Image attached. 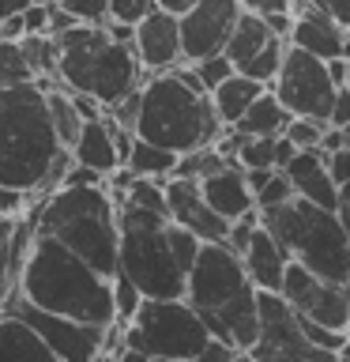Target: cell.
I'll list each match as a JSON object with an SVG mask.
<instances>
[{"instance_id":"39","label":"cell","mask_w":350,"mask_h":362,"mask_svg":"<svg viewBox=\"0 0 350 362\" xmlns=\"http://www.w3.org/2000/svg\"><path fill=\"white\" fill-rule=\"evenodd\" d=\"M61 4L72 11L79 23H106L113 0H61Z\"/></svg>"},{"instance_id":"24","label":"cell","mask_w":350,"mask_h":362,"mask_svg":"<svg viewBox=\"0 0 350 362\" xmlns=\"http://www.w3.org/2000/svg\"><path fill=\"white\" fill-rule=\"evenodd\" d=\"M264 90H267V83H260V79L245 76V72H234L230 79H222V83L211 90V98H215L219 117H222L226 124H237V121H241V113L253 106V102L264 95Z\"/></svg>"},{"instance_id":"29","label":"cell","mask_w":350,"mask_h":362,"mask_svg":"<svg viewBox=\"0 0 350 362\" xmlns=\"http://www.w3.org/2000/svg\"><path fill=\"white\" fill-rule=\"evenodd\" d=\"M286 49H290V38H271L260 53H253L245 64H237V72H245V76H253V79H260V83H275L279 79V68H282V57H286Z\"/></svg>"},{"instance_id":"8","label":"cell","mask_w":350,"mask_h":362,"mask_svg":"<svg viewBox=\"0 0 350 362\" xmlns=\"http://www.w3.org/2000/svg\"><path fill=\"white\" fill-rule=\"evenodd\" d=\"M121 208V272L147 298H188V272L169 242V215L143 204Z\"/></svg>"},{"instance_id":"54","label":"cell","mask_w":350,"mask_h":362,"mask_svg":"<svg viewBox=\"0 0 350 362\" xmlns=\"http://www.w3.org/2000/svg\"><path fill=\"white\" fill-rule=\"evenodd\" d=\"M343 132H346V147H350V124H343Z\"/></svg>"},{"instance_id":"9","label":"cell","mask_w":350,"mask_h":362,"mask_svg":"<svg viewBox=\"0 0 350 362\" xmlns=\"http://www.w3.org/2000/svg\"><path fill=\"white\" fill-rule=\"evenodd\" d=\"M124 339L143 358L200 362L211 339V328L188 298H143Z\"/></svg>"},{"instance_id":"20","label":"cell","mask_w":350,"mask_h":362,"mask_svg":"<svg viewBox=\"0 0 350 362\" xmlns=\"http://www.w3.org/2000/svg\"><path fill=\"white\" fill-rule=\"evenodd\" d=\"M200 185H203V197L211 200V208H215V211H222L230 223H234V219H241L245 211H253V208H256V192H253V185H248V177H245V166H241V163H234V166L219 170V174L203 177Z\"/></svg>"},{"instance_id":"26","label":"cell","mask_w":350,"mask_h":362,"mask_svg":"<svg viewBox=\"0 0 350 362\" xmlns=\"http://www.w3.org/2000/svg\"><path fill=\"white\" fill-rule=\"evenodd\" d=\"M271 38H275V30L267 27V19L245 8L241 19H237V27H234V34H230V42H226V53H230L234 64H245L248 57L260 53Z\"/></svg>"},{"instance_id":"30","label":"cell","mask_w":350,"mask_h":362,"mask_svg":"<svg viewBox=\"0 0 350 362\" xmlns=\"http://www.w3.org/2000/svg\"><path fill=\"white\" fill-rule=\"evenodd\" d=\"M234 163H237V158H230L219 144H207V147H196V151H185V155H181L177 174H181V177H196V181H203V177L219 174V170L234 166Z\"/></svg>"},{"instance_id":"16","label":"cell","mask_w":350,"mask_h":362,"mask_svg":"<svg viewBox=\"0 0 350 362\" xmlns=\"http://www.w3.org/2000/svg\"><path fill=\"white\" fill-rule=\"evenodd\" d=\"M135 53H140L147 76H151V72H166V68L181 64V61H185L181 16H174V11H166V8H155L151 16L135 27Z\"/></svg>"},{"instance_id":"35","label":"cell","mask_w":350,"mask_h":362,"mask_svg":"<svg viewBox=\"0 0 350 362\" xmlns=\"http://www.w3.org/2000/svg\"><path fill=\"white\" fill-rule=\"evenodd\" d=\"M196 64V72H200V79L207 83V90H215L222 83V79H230L234 72H237V64L230 61V53H211V57H203V61H192Z\"/></svg>"},{"instance_id":"17","label":"cell","mask_w":350,"mask_h":362,"mask_svg":"<svg viewBox=\"0 0 350 362\" xmlns=\"http://www.w3.org/2000/svg\"><path fill=\"white\" fill-rule=\"evenodd\" d=\"M290 42L316 53V57H324V61H332V57H346L350 34H346L343 23L335 16H327L320 4H309V8L298 11V19H294Z\"/></svg>"},{"instance_id":"7","label":"cell","mask_w":350,"mask_h":362,"mask_svg":"<svg viewBox=\"0 0 350 362\" xmlns=\"http://www.w3.org/2000/svg\"><path fill=\"white\" fill-rule=\"evenodd\" d=\"M260 219L279 238L290 260H301L324 279L350 283V234L335 208L294 197L275 208H260Z\"/></svg>"},{"instance_id":"25","label":"cell","mask_w":350,"mask_h":362,"mask_svg":"<svg viewBox=\"0 0 350 362\" xmlns=\"http://www.w3.org/2000/svg\"><path fill=\"white\" fill-rule=\"evenodd\" d=\"M290 117L294 113L282 106V98L275 95V90H264V95L241 113V121H237L234 129L245 132V136H282L286 124H290Z\"/></svg>"},{"instance_id":"19","label":"cell","mask_w":350,"mask_h":362,"mask_svg":"<svg viewBox=\"0 0 350 362\" xmlns=\"http://www.w3.org/2000/svg\"><path fill=\"white\" fill-rule=\"evenodd\" d=\"M286 174L294 177V185H298V197L305 200H316L324 204V208H339V181L332 177V170H327V155L320 147H309V151H298L294 155V163L286 166Z\"/></svg>"},{"instance_id":"38","label":"cell","mask_w":350,"mask_h":362,"mask_svg":"<svg viewBox=\"0 0 350 362\" xmlns=\"http://www.w3.org/2000/svg\"><path fill=\"white\" fill-rule=\"evenodd\" d=\"M158 8V0H113V8H109V19H121V23H140L151 16V11Z\"/></svg>"},{"instance_id":"12","label":"cell","mask_w":350,"mask_h":362,"mask_svg":"<svg viewBox=\"0 0 350 362\" xmlns=\"http://www.w3.org/2000/svg\"><path fill=\"white\" fill-rule=\"evenodd\" d=\"M4 310L27 317L61 362H90V358L106 355V336H109L106 325H87V321H76V317L42 310V305H34L27 294L19 291V279H16V287H11V294H8Z\"/></svg>"},{"instance_id":"50","label":"cell","mask_w":350,"mask_h":362,"mask_svg":"<svg viewBox=\"0 0 350 362\" xmlns=\"http://www.w3.org/2000/svg\"><path fill=\"white\" fill-rule=\"evenodd\" d=\"M30 4H34V0H0V23L11 19V16H23Z\"/></svg>"},{"instance_id":"42","label":"cell","mask_w":350,"mask_h":362,"mask_svg":"<svg viewBox=\"0 0 350 362\" xmlns=\"http://www.w3.org/2000/svg\"><path fill=\"white\" fill-rule=\"evenodd\" d=\"M72 98H76L79 113H83V121H95V117L106 113V102H102L98 95H90V90H72Z\"/></svg>"},{"instance_id":"6","label":"cell","mask_w":350,"mask_h":362,"mask_svg":"<svg viewBox=\"0 0 350 362\" xmlns=\"http://www.w3.org/2000/svg\"><path fill=\"white\" fill-rule=\"evenodd\" d=\"M61 42V83L68 90H90L106 110L143 83V61L135 45L117 42L106 23H72L56 34Z\"/></svg>"},{"instance_id":"13","label":"cell","mask_w":350,"mask_h":362,"mask_svg":"<svg viewBox=\"0 0 350 362\" xmlns=\"http://www.w3.org/2000/svg\"><path fill=\"white\" fill-rule=\"evenodd\" d=\"M282 298L301 317L350 332V283L324 279L313 268H305L301 260H290L286 276H282Z\"/></svg>"},{"instance_id":"37","label":"cell","mask_w":350,"mask_h":362,"mask_svg":"<svg viewBox=\"0 0 350 362\" xmlns=\"http://www.w3.org/2000/svg\"><path fill=\"white\" fill-rule=\"evenodd\" d=\"M140 110H143V83L132 87L124 98H117L106 113L121 124V129H132V132H135V124H140Z\"/></svg>"},{"instance_id":"31","label":"cell","mask_w":350,"mask_h":362,"mask_svg":"<svg viewBox=\"0 0 350 362\" xmlns=\"http://www.w3.org/2000/svg\"><path fill=\"white\" fill-rule=\"evenodd\" d=\"M38 79V72L30 68L27 53H23L19 38H0V87H16V83H30Z\"/></svg>"},{"instance_id":"47","label":"cell","mask_w":350,"mask_h":362,"mask_svg":"<svg viewBox=\"0 0 350 362\" xmlns=\"http://www.w3.org/2000/svg\"><path fill=\"white\" fill-rule=\"evenodd\" d=\"M332 124H350V87H339L335 95V106H332Z\"/></svg>"},{"instance_id":"2","label":"cell","mask_w":350,"mask_h":362,"mask_svg":"<svg viewBox=\"0 0 350 362\" xmlns=\"http://www.w3.org/2000/svg\"><path fill=\"white\" fill-rule=\"evenodd\" d=\"M188 302L207 321L211 336L230 339L245 355L260 339V287L248 276L245 257L226 238L203 242L188 272Z\"/></svg>"},{"instance_id":"34","label":"cell","mask_w":350,"mask_h":362,"mask_svg":"<svg viewBox=\"0 0 350 362\" xmlns=\"http://www.w3.org/2000/svg\"><path fill=\"white\" fill-rule=\"evenodd\" d=\"M298 197V185H294V177L286 170H275V174L267 177V185L256 192V208H275V204H286Z\"/></svg>"},{"instance_id":"4","label":"cell","mask_w":350,"mask_h":362,"mask_svg":"<svg viewBox=\"0 0 350 362\" xmlns=\"http://www.w3.org/2000/svg\"><path fill=\"white\" fill-rule=\"evenodd\" d=\"M34 230L61 238L102 276L121 272V208L109 185H61L45 192L34 211Z\"/></svg>"},{"instance_id":"33","label":"cell","mask_w":350,"mask_h":362,"mask_svg":"<svg viewBox=\"0 0 350 362\" xmlns=\"http://www.w3.org/2000/svg\"><path fill=\"white\" fill-rule=\"evenodd\" d=\"M113 298H117V321L132 325V317L140 313V305H143L147 294L135 287V283L124 276V272H117V276H113Z\"/></svg>"},{"instance_id":"36","label":"cell","mask_w":350,"mask_h":362,"mask_svg":"<svg viewBox=\"0 0 350 362\" xmlns=\"http://www.w3.org/2000/svg\"><path fill=\"white\" fill-rule=\"evenodd\" d=\"M327 124H332V121H316V117H290V124H286V136H290V140L301 147V151H309V147H320Z\"/></svg>"},{"instance_id":"45","label":"cell","mask_w":350,"mask_h":362,"mask_svg":"<svg viewBox=\"0 0 350 362\" xmlns=\"http://www.w3.org/2000/svg\"><path fill=\"white\" fill-rule=\"evenodd\" d=\"M298 151H301V147L294 144L286 132H282L279 140H275V166H279V170H286V166L294 163V155H298Z\"/></svg>"},{"instance_id":"43","label":"cell","mask_w":350,"mask_h":362,"mask_svg":"<svg viewBox=\"0 0 350 362\" xmlns=\"http://www.w3.org/2000/svg\"><path fill=\"white\" fill-rule=\"evenodd\" d=\"M327 170H332V177L339 185H346L350 181V147H339V151L327 155Z\"/></svg>"},{"instance_id":"32","label":"cell","mask_w":350,"mask_h":362,"mask_svg":"<svg viewBox=\"0 0 350 362\" xmlns=\"http://www.w3.org/2000/svg\"><path fill=\"white\" fill-rule=\"evenodd\" d=\"M275 140H279V136H245L241 147H237V163H241L245 170H253V166H275Z\"/></svg>"},{"instance_id":"46","label":"cell","mask_w":350,"mask_h":362,"mask_svg":"<svg viewBox=\"0 0 350 362\" xmlns=\"http://www.w3.org/2000/svg\"><path fill=\"white\" fill-rule=\"evenodd\" d=\"M30 200V192H19V189H4L0 185V215L8 211H23V204Z\"/></svg>"},{"instance_id":"49","label":"cell","mask_w":350,"mask_h":362,"mask_svg":"<svg viewBox=\"0 0 350 362\" xmlns=\"http://www.w3.org/2000/svg\"><path fill=\"white\" fill-rule=\"evenodd\" d=\"M23 34H27V19L23 16H11L0 23V38H23Z\"/></svg>"},{"instance_id":"21","label":"cell","mask_w":350,"mask_h":362,"mask_svg":"<svg viewBox=\"0 0 350 362\" xmlns=\"http://www.w3.org/2000/svg\"><path fill=\"white\" fill-rule=\"evenodd\" d=\"M241 257H245V268H248V276H253V283L260 291H282V276H286L290 253L279 245V238L271 234L264 223L256 226L253 242H248V249Z\"/></svg>"},{"instance_id":"56","label":"cell","mask_w":350,"mask_h":362,"mask_svg":"<svg viewBox=\"0 0 350 362\" xmlns=\"http://www.w3.org/2000/svg\"><path fill=\"white\" fill-rule=\"evenodd\" d=\"M346 34H350V27H346Z\"/></svg>"},{"instance_id":"28","label":"cell","mask_w":350,"mask_h":362,"mask_svg":"<svg viewBox=\"0 0 350 362\" xmlns=\"http://www.w3.org/2000/svg\"><path fill=\"white\" fill-rule=\"evenodd\" d=\"M45 98H49V113H53V124H56L61 144L72 147L76 136H79V129H83V113H79L72 90H68L64 83H53V87H45Z\"/></svg>"},{"instance_id":"10","label":"cell","mask_w":350,"mask_h":362,"mask_svg":"<svg viewBox=\"0 0 350 362\" xmlns=\"http://www.w3.org/2000/svg\"><path fill=\"white\" fill-rule=\"evenodd\" d=\"M271 90L282 98V106H286L294 117H316V121L332 117V106H335V95H339L324 57L301 49V45H294V42H290L286 57H282L279 79L271 83Z\"/></svg>"},{"instance_id":"55","label":"cell","mask_w":350,"mask_h":362,"mask_svg":"<svg viewBox=\"0 0 350 362\" xmlns=\"http://www.w3.org/2000/svg\"><path fill=\"white\" fill-rule=\"evenodd\" d=\"M346 87H350V57H346Z\"/></svg>"},{"instance_id":"18","label":"cell","mask_w":350,"mask_h":362,"mask_svg":"<svg viewBox=\"0 0 350 362\" xmlns=\"http://www.w3.org/2000/svg\"><path fill=\"white\" fill-rule=\"evenodd\" d=\"M72 155L76 163L83 166H95L102 174H113L117 166H124V155H121V144H117V124L113 117H95V121H83V129H79L76 144H72Z\"/></svg>"},{"instance_id":"22","label":"cell","mask_w":350,"mask_h":362,"mask_svg":"<svg viewBox=\"0 0 350 362\" xmlns=\"http://www.w3.org/2000/svg\"><path fill=\"white\" fill-rule=\"evenodd\" d=\"M30 223H27L23 211L0 215V310H4L8 294H11V287H16V279H19V260H23V253H27V242L34 234Z\"/></svg>"},{"instance_id":"11","label":"cell","mask_w":350,"mask_h":362,"mask_svg":"<svg viewBox=\"0 0 350 362\" xmlns=\"http://www.w3.org/2000/svg\"><path fill=\"white\" fill-rule=\"evenodd\" d=\"M245 358L256 362H282V358H301V362H332L335 355L316 347L301 328V313L282 298V291H260V339L248 347Z\"/></svg>"},{"instance_id":"40","label":"cell","mask_w":350,"mask_h":362,"mask_svg":"<svg viewBox=\"0 0 350 362\" xmlns=\"http://www.w3.org/2000/svg\"><path fill=\"white\" fill-rule=\"evenodd\" d=\"M23 19H27V34H53V0H34Z\"/></svg>"},{"instance_id":"44","label":"cell","mask_w":350,"mask_h":362,"mask_svg":"<svg viewBox=\"0 0 350 362\" xmlns=\"http://www.w3.org/2000/svg\"><path fill=\"white\" fill-rule=\"evenodd\" d=\"M248 11H256V16H275V11H294V0H241ZM298 16V11H294Z\"/></svg>"},{"instance_id":"15","label":"cell","mask_w":350,"mask_h":362,"mask_svg":"<svg viewBox=\"0 0 350 362\" xmlns=\"http://www.w3.org/2000/svg\"><path fill=\"white\" fill-rule=\"evenodd\" d=\"M166 200H169V219L196 230L203 242H219V238L230 234V219L211 208L196 177H181V174L166 177Z\"/></svg>"},{"instance_id":"48","label":"cell","mask_w":350,"mask_h":362,"mask_svg":"<svg viewBox=\"0 0 350 362\" xmlns=\"http://www.w3.org/2000/svg\"><path fill=\"white\" fill-rule=\"evenodd\" d=\"M313 4H320L327 16H335L343 27H350V0H313Z\"/></svg>"},{"instance_id":"1","label":"cell","mask_w":350,"mask_h":362,"mask_svg":"<svg viewBox=\"0 0 350 362\" xmlns=\"http://www.w3.org/2000/svg\"><path fill=\"white\" fill-rule=\"evenodd\" d=\"M19 291L34 305L87 325H113L117 321V298H113V279L83 260L61 238L34 230L27 253L19 260Z\"/></svg>"},{"instance_id":"52","label":"cell","mask_w":350,"mask_h":362,"mask_svg":"<svg viewBox=\"0 0 350 362\" xmlns=\"http://www.w3.org/2000/svg\"><path fill=\"white\" fill-rule=\"evenodd\" d=\"M327 72H332L335 87H346V57H332V61H327Z\"/></svg>"},{"instance_id":"41","label":"cell","mask_w":350,"mask_h":362,"mask_svg":"<svg viewBox=\"0 0 350 362\" xmlns=\"http://www.w3.org/2000/svg\"><path fill=\"white\" fill-rule=\"evenodd\" d=\"M234 358H245V351L237 344H230V339H222V336H211L207 347H203V355H200V362H234Z\"/></svg>"},{"instance_id":"53","label":"cell","mask_w":350,"mask_h":362,"mask_svg":"<svg viewBox=\"0 0 350 362\" xmlns=\"http://www.w3.org/2000/svg\"><path fill=\"white\" fill-rule=\"evenodd\" d=\"M200 0H158V8H166V11H174V16H185V11H192Z\"/></svg>"},{"instance_id":"14","label":"cell","mask_w":350,"mask_h":362,"mask_svg":"<svg viewBox=\"0 0 350 362\" xmlns=\"http://www.w3.org/2000/svg\"><path fill=\"white\" fill-rule=\"evenodd\" d=\"M241 0H200L192 11L181 16V38H185V61H203L222 53L230 34L241 19Z\"/></svg>"},{"instance_id":"27","label":"cell","mask_w":350,"mask_h":362,"mask_svg":"<svg viewBox=\"0 0 350 362\" xmlns=\"http://www.w3.org/2000/svg\"><path fill=\"white\" fill-rule=\"evenodd\" d=\"M177 163H181V151L135 136L132 155H128V166L135 170V174H143V177H174L177 174Z\"/></svg>"},{"instance_id":"51","label":"cell","mask_w":350,"mask_h":362,"mask_svg":"<svg viewBox=\"0 0 350 362\" xmlns=\"http://www.w3.org/2000/svg\"><path fill=\"white\" fill-rule=\"evenodd\" d=\"M339 219H343V226H346V234H350V181H346V185L343 189H339Z\"/></svg>"},{"instance_id":"3","label":"cell","mask_w":350,"mask_h":362,"mask_svg":"<svg viewBox=\"0 0 350 362\" xmlns=\"http://www.w3.org/2000/svg\"><path fill=\"white\" fill-rule=\"evenodd\" d=\"M61 151L64 144L38 79L0 87V185L38 192Z\"/></svg>"},{"instance_id":"5","label":"cell","mask_w":350,"mask_h":362,"mask_svg":"<svg viewBox=\"0 0 350 362\" xmlns=\"http://www.w3.org/2000/svg\"><path fill=\"white\" fill-rule=\"evenodd\" d=\"M226 129L230 124L219 117L215 98L207 90L192 87L188 79H181L174 68L151 72L143 79V110H140L135 136L185 155V151L215 144Z\"/></svg>"},{"instance_id":"23","label":"cell","mask_w":350,"mask_h":362,"mask_svg":"<svg viewBox=\"0 0 350 362\" xmlns=\"http://www.w3.org/2000/svg\"><path fill=\"white\" fill-rule=\"evenodd\" d=\"M0 358H30V362H53V347L42 339L27 317L0 310Z\"/></svg>"}]
</instances>
